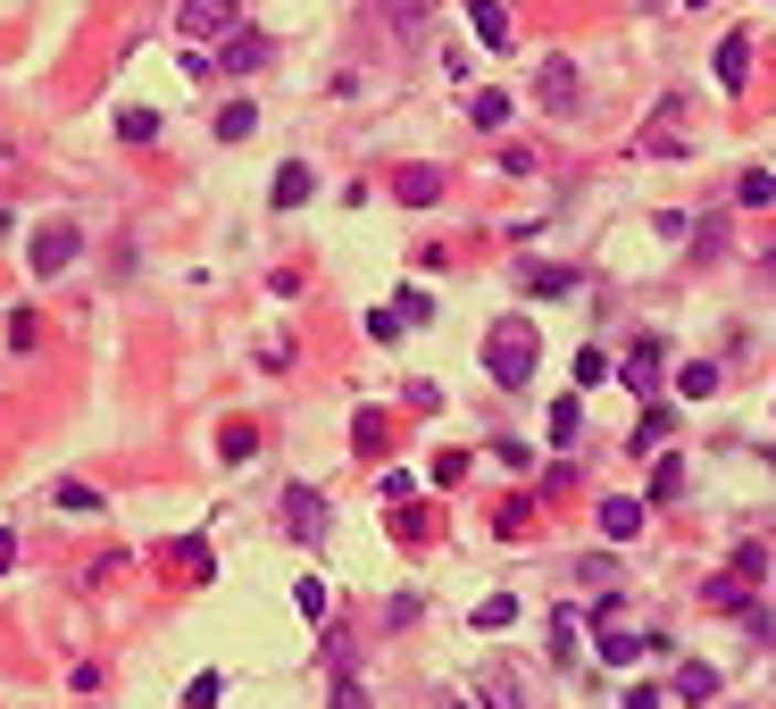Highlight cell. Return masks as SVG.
Instances as JSON below:
<instances>
[{
	"label": "cell",
	"instance_id": "cell-17",
	"mask_svg": "<svg viewBox=\"0 0 776 709\" xmlns=\"http://www.w3.org/2000/svg\"><path fill=\"white\" fill-rule=\"evenodd\" d=\"M677 392H684V401H710V392H719V368H710V359H693V368H677Z\"/></svg>",
	"mask_w": 776,
	"mask_h": 709
},
{
	"label": "cell",
	"instance_id": "cell-34",
	"mask_svg": "<svg viewBox=\"0 0 776 709\" xmlns=\"http://www.w3.org/2000/svg\"><path fill=\"white\" fill-rule=\"evenodd\" d=\"M693 9H701V0H693Z\"/></svg>",
	"mask_w": 776,
	"mask_h": 709
},
{
	"label": "cell",
	"instance_id": "cell-1",
	"mask_svg": "<svg viewBox=\"0 0 776 709\" xmlns=\"http://www.w3.org/2000/svg\"><path fill=\"white\" fill-rule=\"evenodd\" d=\"M485 368H492V384H527V375H534V326L527 318H501V326H492V342H485Z\"/></svg>",
	"mask_w": 776,
	"mask_h": 709
},
{
	"label": "cell",
	"instance_id": "cell-9",
	"mask_svg": "<svg viewBox=\"0 0 776 709\" xmlns=\"http://www.w3.org/2000/svg\"><path fill=\"white\" fill-rule=\"evenodd\" d=\"M393 192H401V201H410V209H426V201H435V192H443V168H426V159H410V168L393 176Z\"/></svg>",
	"mask_w": 776,
	"mask_h": 709
},
{
	"label": "cell",
	"instance_id": "cell-30",
	"mask_svg": "<svg viewBox=\"0 0 776 709\" xmlns=\"http://www.w3.org/2000/svg\"><path fill=\"white\" fill-rule=\"evenodd\" d=\"M9 568H18V535H0V576H9Z\"/></svg>",
	"mask_w": 776,
	"mask_h": 709
},
{
	"label": "cell",
	"instance_id": "cell-18",
	"mask_svg": "<svg viewBox=\"0 0 776 709\" xmlns=\"http://www.w3.org/2000/svg\"><path fill=\"white\" fill-rule=\"evenodd\" d=\"M701 601H710V610H752V593H743V576H710V584H701Z\"/></svg>",
	"mask_w": 776,
	"mask_h": 709
},
{
	"label": "cell",
	"instance_id": "cell-27",
	"mask_svg": "<svg viewBox=\"0 0 776 709\" xmlns=\"http://www.w3.org/2000/svg\"><path fill=\"white\" fill-rule=\"evenodd\" d=\"M34 335H42V318H34V309H18V318H9V342H18V351H34Z\"/></svg>",
	"mask_w": 776,
	"mask_h": 709
},
{
	"label": "cell",
	"instance_id": "cell-25",
	"mask_svg": "<svg viewBox=\"0 0 776 709\" xmlns=\"http://www.w3.org/2000/svg\"><path fill=\"white\" fill-rule=\"evenodd\" d=\"M184 701H192V709H217V701H226V676H192Z\"/></svg>",
	"mask_w": 776,
	"mask_h": 709
},
{
	"label": "cell",
	"instance_id": "cell-6",
	"mask_svg": "<svg viewBox=\"0 0 776 709\" xmlns=\"http://www.w3.org/2000/svg\"><path fill=\"white\" fill-rule=\"evenodd\" d=\"M752 84V34H726L719 42V93H743Z\"/></svg>",
	"mask_w": 776,
	"mask_h": 709
},
{
	"label": "cell",
	"instance_id": "cell-5",
	"mask_svg": "<svg viewBox=\"0 0 776 709\" xmlns=\"http://www.w3.org/2000/svg\"><path fill=\"white\" fill-rule=\"evenodd\" d=\"M259 59H267V34H259V25H234L226 51H217V67H226V75H251Z\"/></svg>",
	"mask_w": 776,
	"mask_h": 709
},
{
	"label": "cell",
	"instance_id": "cell-16",
	"mask_svg": "<svg viewBox=\"0 0 776 709\" xmlns=\"http://www.w3.org/2000/svg\"><path fill=\"white\" fill-rule=\"evenodd\" d=\"M501 626H518V601H510V593L476 601V635H501Z\"/></svg>",
	"mask_w": 776,
	"mask_h": 709
},
{
	"label": "cell",
	"instance_id": "cell-22",
	"mask_svg": "<svg viewBox=\"0 0 776 709\" xmlns=\"http://www.w3.org/2000/svg\"><path fill=\"white\" fill-rule=\"evenodd\" d=\"M117 134H126V142H159V117L151 109H117Z\"/></svg>",
	"mask_w": 776,
	"mask_h": 709
},
{
	"label": "cell",
	"instance_id": "cell-12",
	"mask_svg": "<svg viewBox=\"0 0 776 709\" xmlns=\"http://www.w3.org/2000/svg\"><path fill=\"white\" fill-rule=\"evenodd\" d=\"M576 100V67L568 59H543V109H568Z\"/></svg>",
	"mask_w": 776,
	"mask_h": 709
},
{
	"label": "cell",
	"instance_id": "cell-28",
	"mask_svg": "<svg viewBox=\"0 0 776 709\" xmlns=\"http://www.w3.org/2000/svg\"><path fill=\"white\" fill-rule=\"evenodd\" d=\"M293 601H301V617H326V584L301 576V584H293Z\"/></svg>",
	"mask_w": 776,
	"mask_h": 709
},
{
	"label": "cell",
	"instance_id": "cell-4",
	"mask_svg": "<svg viewBox=\"0 0 776 709\" xmlns=\"http://www.w3.org/2000/svg\"><path fill=\"white\" fill-rule=\"evenodd\" d=\"M285 518H293V535H301V542H326V493L293 485L285 493Z\"/></svg>",
	"mask_w": 776,
	"mask_h": 709
},
{
	"label": "cell",
	"instance_id": "cell-14",
	"mask_svg": "<svg viewBox=\"0 0 776 709\" xmlns=\"http://www.w3.org/2000/svg\"><path fill=\"white\" fill-rule=\"evenodd\" d=\"M510 109H518L510 93H468V117H476L485 134H501V126H510Z\"/></svg>",
	"mask_w": 776,
	"mask_h": 709
},
{
	"label": "cell",
	"instance_id": "cell-26",
	"mask_svg": "<svg viewBox=\"0 0 776 709\" xmlns=\"http://www.w3.org/2000/svg\"><path fill=\"white\" fill-rule=\"evenodd\" d=\"M401 326H410L401 309H368V335H376V342H401Z\"/></svg>",
	"mask_w": 776,
	"mask_h": 709
},
{
	"label": "cell",
	"instance_id": "cell-24",
	"mask_svg": "<svg viewBox=\"0 0 776 709\" xmlns=\"http://www.w3.org/2000/svg\"><path fill=\"white\" fill-rule=\"evenodd\" d=\"M576 434H585V410H576V401H560V410H551V443H576Z\"/></svg>",
	"mask_w": 776,
	"mask_h": 709
},
{
	"label": "cell",
	"instance_id": "cell-15",
	"mask_svg": "<svg viewBox=\"0 0 776 709\" xmlns=\"http://www.w3.org/2000/svg\"><path fill=\"white\" fill-rule=\"evenodd\" d=\"M677 701H719V668H677Z\"/></svg>",
	"mask_w": 776,
	"mask_h": 709
},
{
	"label": "cell",
	"instance_id": "cell-19",
	"mask_svg": "<svg viewBox=\"0 0 776 709\" xmlns=\"http://www.w3.org/2000/svg\"><path fill=\"white\" fill-rule=\"evenodd\" d=\"M735 201H743V209H776V176H759V168H752V176L735 184Z\"/></svg>",
	"mask_w": 776,
	"mask_h": 709
},
{
	"label": "cell",
	"instance_id": "cell-13",
	"mask_svg": "<svg viewBox=\"0 0 776 709\" xmlns=\"http://www.w3.org/2000/svg\"><path fill=\"white\" fill-rule=\"evenodd\" d=\"M251 134H259V109L251 100H226L217 109V142H251Z\"/></svg>",
	"mask_w": 776,
	"mask_h": 709
},
{
	"label": "cell",
	"instance_id": "cell-11",
	"mask_svg": "<svg viewBox=\"0 0 776 709\" xmlns=\"http://www.w3.org/2000/svg\"><path fill=\"white\" fill-rule=\"evenodd\" d=\"M376 18L393 25L401 42H426V0H376Z\"/></svg>",
	"mask_w": 776,
	"mask_h": 709
},
{
	"label": "cell",
	"instance_id": "cell-10",
	"mask_svg": "<svg viewBox=\"0 0 776 709\" xmlns=\"http://www.w3.org/2000/svg\"><path fill=\"white\" fill-rule=\"evenodd\" d=\"M267 192H276V209H301L309 192H318V176H309V159H285V168H276V184H267Z\"/></svg>",
	"mask_w": 776,
	"mask_h": 709
},
{
	"label": "cell",
	"instance_id": "cell-21",
	"mask_svg": "<svg viewBox=\"0 0 776 709\" xmlns=\"http://www.w3.org/2000/svg\"><path fill=\"white\" fill-rule=\"evenodd\" d=\"M527 293H576V267H534V276H527Z\"/></svg>",
	"mask_w": 776,
	"mask_h": 709
},
{
	"label": "cell",
	"instance_id": "cell-31",
	"mask_svg": "<svg viewBox=\"0 0 776 709\" xmlns=\"http://www.w3.org/2000/svg\"><path fill=\"white\" fill-rule=\"evenodd\" d=\"M768 276H776V251H768Z\"/></svg>",
	"mask_w": 776,
	"mask_h": 709
},
{
	"label": "cell",
	"instance_id": "cell-33",
	"mask_svg": "<svg viewBox=\"0 0 776 709\" xmlns=\"http://www.w3.org/2000/svg\"><path fill=\"white\" fill-rule=\"evenodd\" d=\"M451 709H468V701H451Z\"/></svg>",
	"mask_w": 776,
	"mask_h": 709
},
{
	"label": "cell",
	"instance_id": "cell-7",
	"mask_svg": "<svg viewBox=\"0 0 776 709\" xmlns=\"http://www.w3.org/2000/svg\"><path fill=\"white\" fill-rule=\"evenodd\" d=\"M468 25H476L485 51H510V9H501V0H468Z\"/></svg>",
	"mask_w": 776,
	"mask_h": 709
},
{
	"label": "cell",
	"instance_id": "cell-23",
	"mask_svg": "<svg viewBox=\"0 0 776 709\" xmlns=\"http://www.w3.org/2000/svg\"><path fill=\"white\" fill-rule=\"evenodd\" d=\"M485 709H527V701H518V676H510V668L485 676Z\"/></svg>",
	"mask_w": 776,
	"mask_h": 709
},
{
	"label": "cell",
	"instance_id": "cell-32",
	"mask_svg": "<svg viewBox=\"0 0 776 709\" xmlns=\"http://www.w3.org/2000/svg\"><path fill=\"white\" fill-rule=\"evenodd\" d=\"M726 709H743V701H726Z\"/></svg>",
	"mask_w": 776,
	"mask_h": 709
},
{
	"label": "cell",
	"instance_id": "cell-8",
	"mask_svg": "<svg viewBox=\"0 0 776 709\" xmlns=\"http://www.w3.org/2000/svg\"><path fill=\"white\" fill-rule=\"evenodd\" d=\"M602 535H609V542H635V535H644V501L609 493V501H602Z\"/></svg>",
	"mask_w": 776,
	"mask_h": 709
},
{
	"label": "cell",
	"instance_id": "cell-20",
	"mask_svg": "<svg viewBox=\"0 0 776 709\" xmlns=\"http://www.w3.org/2000/svg\"><path fill=\"white\" fill-rule=\"evenodd\" d=\"M651 368H660V342H651V335H644V342H635V351H626V368H618V375H626V384H644V375H651Z\"/></svg>",
	"mask_w": 776,
	"mask_h": 709
},
{
	"label": "cell",
	"instance_id": "cell-3",
	"mask_svg": "<svg viewBox=\"0 0 776 709\" xmlns=\"http://www.w3.org/2000/svg\"><path fill=\"white\" fill-rule=\"evenodd\" d=\"M176 25H184L192 42H209V34L226 42L234 25H243V0H184V9H176Z\"/></svg>",
	"mask_w": 776,
	"mask_h": 709
},
{
	"label": "cell",
	"instance_id": "cell-29",
	"mask_svg": "<svg viewBox=\"0 0 776 709\" xmlns=\"http://www.w3.org/2000/svg\"><path fill=\"white\" fill-rule=\"evenodd\" d=\"M334 709H368V692L351 685V676H342V685H334Z\"/></svg>",
	"mask_w": 776,
	"mask_h": 709
},
{
	"label": "cell",
	"instance_id": "cell-2",
	"mask_svg": "<svg viewBox=\"0 0 776 709\" xmlns=\"http://www.w3.org/2000/svg\"><path fill=\"white\" fill-rule=\"evenodd\" d=\"M76 260H84V225L76 218H42L34 243H25V267H34V276H67Z\"/></svg>",
	"mask_w": 776,
	"mask_h": 709
}]
</instances>
